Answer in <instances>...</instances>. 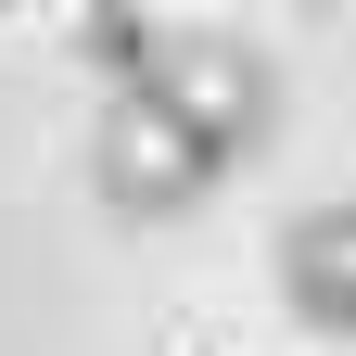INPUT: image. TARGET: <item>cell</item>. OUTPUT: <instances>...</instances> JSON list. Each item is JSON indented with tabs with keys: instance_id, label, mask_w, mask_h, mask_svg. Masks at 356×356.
Segmentation results:
<instances>
[{
	"instance_id": "obj_1",
	"label": "cell",
	"mask_w": 356,
	"mask_h": 356,
	"mask_svg": "<svg viewBox=\"0 0 356 356\" xmlns=\"http://www.w3.org/2000/svg\"><path fill=\"white\" fill-rule=\"evenodd\" d=\"M293 293L318 305V318H356V216H318V229L293 242Z\"/></svg>"
}]
</instances>
